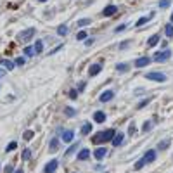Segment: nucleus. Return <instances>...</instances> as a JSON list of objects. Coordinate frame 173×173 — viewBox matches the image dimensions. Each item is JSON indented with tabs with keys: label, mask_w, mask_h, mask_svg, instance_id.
I'll use <instances>...</instances> for the list:
<instances>
[{
	"label": "nucleus",
	"mask_w": 173,
	"mask_h": 173,
	"mask_svg": "<svg viewBox=\"0 0 173 173\" xmlns=\"http://www.w3.org/2000/svg\"><path fill=\"white\" fill-rule=\"evenodd\" d=\"M113 97H114V92H113V90H106V92H102V94H101V97H99V99H101V102H109Z\"/></svg>",
	"instance_id": "6e6552de"
},
{
	"label": "nucleus",
	"mask_w": 173,
	"mask_h": 173,
	"mask_svg": "<svg viewBox=\"0 0 173 173\" xmlns=\"http://www.w3.org/2000/svg\"><path fill=\"white\" fill-rule=\"evenodd\" d=\"M76 146H78V142H76V144H75V146H71V147H69V149H68V152H66V154H69V152H73V151H75V149H76Z\"/></svg>",
	"instance_id": "a19ab883"
},
{
	"label": "nucleus",
	"mask_w": 173,
	"mask_h": 173,
	"mask_svg": "<svg viewBox=\"0 0 173 173\" xmlns=\"http://www.w3.org/2000/svg\"><path fill=\"white\" fill-rule=\"evenodd\" d=\"M33 135H35V133H33L31 130H28V132H24V135H23V137H24V140H31V137H33Z\"/></svg>",
	"instance_id": "c85d7f7f"
},
{
	"label": "nucleus",
	"mask_w": 173,
	"mask_h": 173,
	"mask_svg": "<svg viewBox=\"0 0 173 173\" xmlns=\"http://www.w3.org/2000/svg\"><path fill=\"white\" fill-rule=\"evenodd\" d=\"M144 165H146V163H144V159L137 161V163H135V170H142V168H144Z\"/></svg>",
	"instance_id": "7c9ffc66"
},
{
	"label": "nucleus",
	"mask_w": 173,
	"mask_h": 173,
	"mask_svg": "<svg viewBox=\"0 0 173 173\" xmlns=\"http://www.w3.org/2000/svg\"><path fill=\"white\" fill-rule=\"evenodd\" d=\"M3 173H14V168H12V165H7V166H5V170H3Z\"/></svg>",
	"instance_id": "e433bc0d"
},
{
	"label": "nucleus",
	"mask_w": 173,
	"mask_h": 173,
	"mask_svg": "<svg viewBox=\"0 0 173 173\" xmlns=\"http://www.w3.org/2000/svg\"><path fill=\"white\" fill-rule=\"evenodd\" d=\"M14 173H23V170H16Z\"/></svg>",
	"instance_id": "a18cd8bd"
},
{
	"label": "nucleus",
	"mask_w": 173,
	"mask_h": 173,
	"mask_svg": "<svg viewBox=\"0 0 173 173\" xmlns=\"http://www.w3.org/2000/svg\"><path fill=\"white\" fill-rule=\"evenodd\" d=\"M142 159H144V163H152V161L156 159V151H147Z\"/></svg>",
	"instance_id": "9b49d317"
},
{
	"label": "nucleus",
	"mask_w": 173,
	"mask_h": 173,
	"mask_svg": "<svg viewBox=\"0 0 173 173\" xmlns=\"http://www.w3.org/2000/svg\"><path fill=\"white\" fill-rule=\"evenodd\" d=\"M57 166H59V161H57V159H52L50 163H47V166H45L43 172L45 173H54L55 170H57Z\"/></svg>",
	"instance_id": "423d86ee"
},
{
	"label": "nucleus",
	"mask_w": 173,
	"mask_h": 173,
	"mask_svg": "<svg viewBox=\"0 0 173 173\" xmlns=\"http://www.w3.org/2000/svg\"><path fill=\"white\" fill-rule=\"evenodd\" d=\"M116 69H118L120 73H125V71L128 69V64H125V62H120V64H116Z\"/></svg>",
	"instance_id": "b1692460"
},
{
	"label": "nucleus",
	"mask_w": 173,
	"mask_h": 173,
	"mask_svg": "<svg viewBox=\"0 0 173 173\" xmlns=\"http://www.w3.org/2000/svg\"><path fill=\"white\" fill-rule=\"evenodd\" d=\"M146 78L154 80V81H166V75H163V73H147Z\"/></svg>",
	"instance_id": "20e7f679"
},
{
	"label": "nucleus",
	"mask_w": 173,
	"mask_h": 173,
	"mask_svg": "<svg viewBox=\"0 0 173 173\" xmlns=\"http://www.w3.org/2000/svg\"><path fill=\"white\" fill-rule=\"evenodd\" d=\"M90 130H92V125H90V123H85V125L81 127V135H88Z\"/></svg>",
	"instance_id": "aec40b11"
},
{
	"label": "nucleus",
	"mask_w": 173,
	"mask_h": 173,
	"mask_svg": "<svg viewBox=\"0 0 173 173\" xmlns=\"http://www.w3.org/2000/svg\"><path fill=\"white\" fill-rule=\"evenodd\" d=\"M118 12V7L116 5H107V7H104V10H102V16H106V17H111V16H114Z\"/></svg>",
	"instance_id": "39448f33"
},
{
	"label": "nucleus",
	"mask_w": 173,
	"mask_h": 173,
	"mask_svg": "<svg viewBox=\"0 0 173 173\" xmlns=\"http://www.w3.org/2000/svg\"><path fill=\"white\" fill-rule=\"evenodd\" d=\"M16 147H17V144H16V142H10V144L7 146V152H9V151H14Z\"/></svg>",
	"instance_id": "c9c22d12"
},
{
	"label": "nucleus",
	"mask_w": 173,
	"mask_h": 173,
	"mask_svg": "<svg viewBox=\"0 0 173 173\" xmlns=\"http://www.w3.org/2000/svg\"><path fill=\"white\" fill-rule=\"evenodd\" d=\"M35 54V47H24V55H33Z\"/></svg>",
	"instance_id": "bb28decb"
},
{
	"label": "nucleus",
	"mask_w": 173,
	"mask_h": 173,
	"mask_svg": "<svg viewBox=\"0 0 173 173\" xmlns=\"http://www.w3.org/2000/svg\"><path fill=\"white\" fill-rule=\"evenodd\" d=\"M3 75H5V69H0V78H2Z\"/></svg>",
	"instance_id": "c03bdc74"
},
{
	"label": "nucleus",
	"mask_w": 173,
	"mask_h": 173,
	"mask_svg": "<svg viewBox=\"0 0 173 173\" xmlns=\"http://www.w3.org/2000/svg\"><path fill=\"white\" fill-rule=\"evenodd\" d=\"M152 17H154V14H149L147 17H140V19L137 21V26H142V24H146V23H149V21H151Z\"/></svg>",
	"instance_id": "f3484780"
},
{
	"label": "nucleus",
	"mask_w": 173,
	"mask_h": 173,
	"mask_svg": "<svg viewBox=\"0 0 173 173\" xmlns=\"http://www.w3.org/2000/svg\"><path fill=\"white\" fill-rule=\"evenodd\" d=\"M0 64L5 66L7 69H14V66H16V64H14L12 61H9V59H0Z\"/></svg>",
	"instance_id": "dca6fc26"
},
{
	"label": "nucleus",
	"mask_w": 173,
	"mask_h": 173,
	"mask_svg": "<svg viewBox=\"0 0 173 173\" xmlns=\"http://www.w3.org/2000/svg\"><path fill=\"white\" fill-rule=\"evenodd\" d=\"M69 97H71V99H76V97H78V92H76V90H71V92H69Z\"/></svg>",
	"instance_id": "58836bf2"
},
{
	"label": "nucleus",
	"mask_w": 173,
	"mask_h": 173,
	"mask_svg": "<svg viewBox=\"0 0 173 173\" xmlns=\"http://www.w3.org/2000/svg\"><path fill=\"white\" fill-rule=\"evenodd\" d=\"M158 42H159V35H152V36L147 40V45H149V47H154Z\"/></svg>",
	"instance_id": "a211bd4d"
},
{
	"label": "nucleus",
	"mask_w": 173,
	"mask_h": 173,
	"mask_svg": "<svg viewBox=\"0 0 173 173\" xmlns=\"http://www.w3.org/2000/svg\"><path fill=\"white\" fill-rule=\"evenodd\" d=\"M85 40H87V42H85V45H87V47H90V45L94 43V38H85Z\"/></svg>",
	"instance_id": "ea45409f"
},
{
	"label": "nucleus",
	"mask_w": 173,
	"mask_h": 173,
	"mask_svg": "<svg viewBox=\"0 0 173 173\" xmlns=\"http://www.w3.org/2000/svg\"><path fill=\"white\" fill-rule=\"evenodd\" d=\"M101 69H102L101 64H92V66L88 68V76H97V75L101 73Z\"/></svg>",
	"instance_id": "1a4fd4ad"
},
{
	"label": "nucleus",
	"mask_w": 173,
	"mask_h": 173,
	"mask_svg": "<svg viewBox=\"0 0 173 173\" xmlns=\"http://www.w3.org/2000/svg\"><path fill=\"white\" fill-rule=\"evenodd\" d=\"M106 154H107L106 147H99V149H95V151H94V156H95V159H99V161H101Z\"/></svg>",
	"instance_id": "9d476101"
},
{
	"label": "nucleus",
	"mask_w": 173,
	"mask_h": 173,
	"mask_svg": "<svg viewBox=\"0 0 173 173\" xmlns=\"http://www.w3.org/2000/svg\"><path fill=\"white\" fill-rule=\"evenodd\" d=\"M29 158H31V151H29V149H24V151H23V159L28 161Z\"/></svg>",
	"instance_id": "cd10ccee"
},
{
	"label": "nucleus",
	"mask_w": 173,
	"mask_h": 173,
	"mask_svg": "<svg viewBox=\"0 0 173 173\" xmlns=\"http://www.w3.org/2000/svg\"><path fill=\"white\" fill-rule=\"evenodd\" d=\"M42 50H43V43L40 40L35 42V54H42Z\"/></svg>",
	"instance_id": "4be33fe9"
},
{
	"label": "nucleus",
	"mask_w": 173,
	"mask_h": 173,
	"mask_svg": "<svg viewBox=\"0 0 173 173\" xmlns=\"http://www.w3.org/2000/svg\"><path fill=\"white\" fill-rule=\"evenodd\" d=\"M127 47H128V42H123V43L120 45V49H127Z\"/></svg>",
	"instance_id": "37998d69"
},
{
	"label": "nucleus",
	"mask_w": 173,
	"mask_h": 173,
	"mask_svg": "<svg viewBox=\"0 0 173 173\" xmlns=\"http://www.w3.org/2000/svg\"><path fill=\"white\" fill-rule=\"evenodd\" d=\"M16 64H17V66H23V64H24V59H23V57H17V59H16Z\"/></svg>",
	"instance_id": "4c0bfd02"
},
{
	"label": "nucleus",
	"mask_w": 173,
	"mask_h": 173,
	"mask_svg": "<svg viewBox=\"0 0 173 173\" xmlns=\"http://www.w3.org/2000/svg\"><path fill=\"white\" fill-rule=\"evenodd\" d=\"M113 137H114V130H106V132H99V133H95L94 135V139H92V142L94 144H104V142H109V140H113Z\"/></svg>",
	"instance_id": "f257e3e1"
},
{
	"label": "nucleus",
	"mask_w": 173,
	"mask_h": 173,
	"mask_svg": "<svg viewBox=\"0 0 173 173\" xmlns=\"http://www.w3.org/2000/svg\"><path fill=\"white\" fill-rule=\"evenodd\" d=\"M151 61H152L151 57H147V55H144V57H139V59L135 61V66H137V68H144V66H147V64H149Z\"/></svg>",
	"instance_id": "0eeeda50"
},
{
	"label": "nucleus",
	"mask_w": 173,
	"mask_h": 173,
	"mask_svg": "<svg viewBox=\"0 0 173 173\" xmlns=\"http://www.w3.org/2000/svg\"><path fill=\"white\" fill-rule=\"evenodd\" d=\"M88 158H90V151H88V149H81L80 154H78V159H80V161H85V159H88Z\"/></svg>",
	"instance_id": "2eb2a0df"
},
{
	"label": "nucleus",
	"mask_w": 173,
	"mask_h": 173,
	"mask_svg": "<svg viewBox=\"0 0 173 173\" xmlns=\"http://www.w3.org/2000/svg\"><path fill=\"white\" fill-rule=\"evenodd\" d=\"M147 102H149V99H146V101H142V102H140V104H139V107H144V106H146V104H147Z\"/></svg>",
	"instance_id": "79ce46f5"
},
{
	"label": "nucleus",
	"mask_w": 173,
	"mask_h": 173,
	"mask_svg": "<svg viewBox=\"0 0 173 173\" xmlns=\"http://www.w3.org/2000/svg\"><path fill=\"white\" fill-rule=\"evenodd\" d=\"M165 33H166V36H168V38H172V36H173V24H172V23L165 26Z\"/></svg>",
	"instance_id": "412c9836"
},
{
	"label": "nucleus",
	"mask_w": 173,
	"mask_h": 173,
	"mask_svg": "<svg viewBox=\"0 0 173 173\" xmlns=\"http://www.w3.org/2000/svg\"><path fill=\"white\" fill-rule=\"evenodd\" d=\"M35 31H36L35 28H26V29H23V31L17 35V40L23 42V43H24V42H29V40L35 36Z\"/></svg>",
	"instance_id": "f03ea898"
},
{
	"label": "nucleus",
	"mask_w": 173,
	"mask_h": 173,
	"mask_svg": "<svg viewBox=\"0 0 173 173\" xmlns=\"http://www.w3.org/2000/svg\"><path fill=\"white\" fill-rule=\"evenodd\" d=\"M125 29H127V24H120L114 31H116V33H121V31H125Z\"/></svg>",
	"instance_id": "72a5a7b5"
},
{
	"label": "nucleus",
	"mask_w": 173,
	"mask_h": 173,
	"mask_svg": "<svg viewBox=\"0 0 173 173\" xmlns=\"http://www.w3.org/2000/svg\"><path fill=\"white\" fill-rule=\"evenodd\" d=\"M170 3H172L170 0H161V2H159V7H161V9H166V7H170Z\"/></svg>",
	"instance_id": "c756f323"
},
{
	"label": "nucleus",
	"mask_w": 173,
	"mask_h": 173,
	"mask_svg": "<svg viewBox=\"0 0 173 173\" xmlns=\"http://www.w3.org/2000/svg\"><path fill=\"white\" fill-rule=\"evenodd\" d=\"M168 146H170V139H166V140H163L161 144H158V149H159V151H165V149H168Z\"/></svg>",
	"instance_id": "5701e85b"
},
{
	"label": "nucleus",
	"mask_w": 173,
	"mask_h": 173,
	"mask_svg": "<svg viewBox=\"0 0 173 173\" xmlns=\"http://www.w3.org/2000/svg\"><path fill=\"white\" fill-rule=\"evenodd\" d=\"M38 2H47V0H38Z\"/></svg>",
	"instance_id": "de8ad7c7"
},
{
	"label": "nucleus",
	"mask_w": 173,
	"mask_h": 173,
	"mask_svg": "<svg viewBox=\"0 0 173 173\" xmlns=\"http://www.w3.org/2000/svg\"><path fill=\"white\" fill-rule=\"evenodd\" d=\"M87 24H90V19H80L78 21V26H87Z\"/></svg>",
	"instance_id": "2f4dec72"
},
{
	"label": "nucleus",
	"mask_w": 173,
	"mask_h": 173,
	"mask_svg": "<svg viewBox=\"0 0 173 173\" xmlns=\"http://www.w3.org/2000/svg\"><path fill=\"white\" fill-rule=\"evenodd\" d=\"M73 139H75L73 130H66V132H62V140H64V142H73Z\"/></svg>",
	"instance_id": "f8f14e48"
},
{
	"label": "nucleus",
	"mask_w": 173,
	"mask_h": 173,
	"mask_svg": "<svg viewBox=\"0 0 173 173\" xmlns=\"http://www.w3.org/2000/svg\"><path fill=\"white\" fill-rule=\"evenodd\" d=\"M64 113H66V116H68V118H73V116L76 114V111H75L73 107H66V109H64Z\"/></svg>",
	"instance_id": "a878e982"
},
{
	"label": "nucleus",
	"mask_w": 173,
	"mask_h": 173,
	"mask_svg": "<svg viewBox=\"0 0 173 173\" xmlns=\"http://www.w3.org/2000/svg\"><path fill=\"white\" fill-rule=\"evenodd\" d=\"M76 38H78V40H85V38H87V33H85V31H80V33L76 35Z\"/></svg>",
	"instance_id": "f704fd0d"
},
{
	"label": "nucleus",
	"mask_w": 173,
	"mask_h": 173,
	"mask_svg": "<svg viewBox=\"0 0 173 173\" xmlns=\"http://www.w3.org/2000/svg\"><path fill=\"white\" fill-rule=\"evenodd\" d=\"M149 130H151V121H146L142 127V132H149Z\"/></svg>",
	"instance_id": "473e14b6"
},
{
	"label": "nucleus",
	"mask_w": 173,
	"mask_h": 173,
	"mask_svg": "<svg viewBox=\"0 0 173 173\" xmlns=\"http://www.w3.org/2000/svg\"><path fill=\"white\" fill-rule=\"evenodd\" d=\"M104 120H106V114H104L102 111H97V113L94 114V121H95V123H102Z\"/></svg>",
	"instance_id": "4468645a"
},
{
	"label": "nucleus",
	"mask_w": 173,
	"mask_h": 173,
	"mask_svg": "<svg viewBox=\"0 0 173 173\" xmlns=\"http://www.w3.org/2000/svg\"><path fill=\"white\" fill-rule=\"evenodd\" d=\"M123 139H125V135H123V133H118V135L114 133V137H113V146H114V147L121 146V144H123Z\"/></svg>",
	"instance_id": "ddd939ff"
},
{
	"label": "nucleus",
	"mask_w": 173,
	"mask_h": 173,
	"mask_svg": "<svg viewBox=\"0 0 173 173\" xmlns=\"http://www.w3.org/2000/svg\"><path fill=\"white\" fill-rule=\"evenodd\" d=\"M57 33H59L61 36L68 35V26H64V24H62V26H59V28H57Z\"/></svg>",
	"instance_id": "393cba45"
},
{
	"label": "nucleus",
	"mask_w": 173,
	"mask_h": 173,
	"mask_svg": "<svg viewBox=\"0 0 173 173\" xmlns=\"http://www.w3.org/2000/svg\"><path fill=\"white\" fill-rule=\"evenodd\" d=\"M170 21H172V24H173V14H172V17H170Z\"/></svg>",
	"instance_id": "49530a36"
},
{
	"label": "nucleus",
	"mask_w": 173,
	"mask_h": 173,
	"mask_svg": "<svg viewBox=\"0 0 173 173\" xmlns=\"http://www.w3.org/2000/svg\"><path fill=\"white\" fill-rule=\"evenodd\" d=\"M172 57V50H161V52H158V54H154V59L152 61H156V62H166L168 59Z\"/></svg>",
	"instance_id": "7ed1b4c3"
},
{
	"label": "nucleus",
	"mask_w": 173,
	"mask_h": 173,
	"mask_svg": "<svg viewBox=\"0 0 173 173\" xmlns=\"http://www.w3.org/2000/svg\"><path fill=\"white\" fill-rule=\"evenodd\" d=\"M57 147H59V140H57V139H52V140H50V147H49L50 152H55Z\"/></svg>",
	"instance_id": "6ab92c4d"
}]
</instances>
